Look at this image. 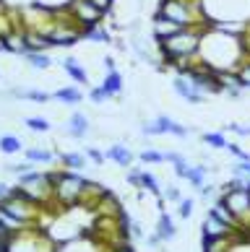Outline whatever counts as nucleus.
I'll list each match as a JSON object with an SVG mask.
<instances>
[{
	"label": "nucleus",
	"instance_id": "nucleus-1",
	"mask_svg": "<svg viewBox=\"0 0 250 252\" xmlns=\"http://www.w3.org/2000/svg\"><path fill=\"white\" fill-rule=\"evenodd\" d=\"M196 58L214 73L240 70V65L248 60V42H243L237 32H227L209 24L201 34V47Z\"/></svg>",
	"mask_w": 250,
	"mask_h": 252
},
{
	"label": "nucleus",
	"instance_id": "nucleus-2",
	"mask_svg": "<svg viewBox=\"0 0 250 252\" xmlns=\"http://www.w3.org/2000/svg\"><path fill=\"white\" fill-rule=\"evenodd\" d=\"M102 185H94L89 180H83L76 172H52V198L58 200L63 208H71V205H81L86 200L89 192H99Z\"/></svg>",
	"mask_w": 250,
	"mask_h": 252
},
{
	"label": "nucleus",
	"instance_id": "nucleus-3",
	"mask_svg": "<svg viewBox=\"0 0 250 252\" xmlns=\"http://www.w3.org/2000/svg\"><path fill=\"white\" fill-rule=\"evenodd\" d=\"M206 29V26H203ZM203 29H180L170 34L167 39H159V52L162 58L170 63V65H180V63H188L198 55V47H201V34Z\"/></svg>",
	"mask_w": 250,
	"mask_h": 252
},
{
	"label": "nucleus",
	"instance_id": "nucleus-4",
	"mask_svg": "<svg viewBox=\"0 0 250 252\" xmlns=\"http://www.w3.org/2000/svg\"><path fill=\"white\" fill-rule=\"evenodd\" d=\"M0 252H52V245L44 231L26 226L21 231H13L5 242H0Z\"/></svg>",
	"mask_w": 250,
	"mask_h": 252
},
{
	"label": "nucleus",
	"instance_id": "nucleus-5",
	"mask_svg": "<svg viewBox=\"0 0 250 252\" xmlns=\"http://www.w3.org/2000/svg\"><path fill=\"white\" fill-rule=\"evenodd\" d=\"M18 188H21L34 203H44L52 198V172H26L18 177Z\"/></svg>",
	"mask_w": 250,
	"mask_h": 252
},
{
	"label": "nucleus",
	"instance_id": "nucleus-6",
	"mask_svg": "<svg viewBox=\"0 0 250 252\" xmlns=\"http://www.w3.org/2000/svg\"><path fill=\"white\" fill-rule=\"evenodd\" d=\"M66 13L81 26L83 32L91 29V26H99L102 18L107 16V13L94 3V0H68V3H66Z\"/></svg>",
	"mask_w": 250,
	"mask_h": 252
},
{
	"label": "nucleus",
	"instance_id": "nucleus-7",
	"mask_svg": "<svg viewBox=\"0 0 250 252\" xmlns=\"http://www.w3.org/2000/svg\"><path fill=\"white\" fill-rule=\"evenodd\" d=\"M219 200L240 219V223H250V190L248 188H232L227 182L219 190Z\"/></svg>",
	"mask_w": 250,
	"mask_h": 252
},
{
	"label": "nucleus",
	"instance_id": "nucleus-8",
	"mask_svg": "<svg viewBox=\"0 0 250 252\" xmlns=\"http://www.w3.org/2000/svg\"><path fill=\"white\" fill-rule=\"evenodd\" d=\"M141 127V135H175V138H188L190 135V127L188 125H182L178 123V120H172V117H167V115H156L154 120H146V123L138 125Z\"/></svg>",
	"mask_w": 250,
	"mask_h": 252
},
{
	"label": "nucleus",
	"instance_id": "nucleus-9",
	"mask_svg": "<svg viewBox=\"0 0 250 252\" xmlns=\"http://www.w3.org/2000/svg\"><path fill=\"white\" fill-rule=\"evenodd\" d=\"M172 91L182 101H188V104H203V99H206V94H201L196 89V83L190 81V76H185V73H178L172 78Z\"/></svg>",
	"mask_w": 250,
	"mask_h": 252
},
{
	"label": "nucleus",
	"instance_id": "nucleus-10",
	"mask_svg": "<svg viewBox=\"0 0 250 252\" xmlns=\"http://www.w3.org/2000/svg\"><path fill=\"white\" fill-rule=\"evenodd\" d=\"M232 234H235V229L227 226L224 221H219L216 216H211V213L201 223V237L203 239H227V237H232Z\"/></svg>",
	"mask_w": 250,
	"mask_h": 252
},
{
	"label": "nucleus",
	"instance_id": "nucleus-11",
	"mask_svg": "<svg viewBox=\"0 0 250 252\" xmlns=\"http://www.w3.org/2000/svg\"><path fill=\"white\" fill-rule=\"evenodd\" d=\"M105 154H107V161H115L117 166H125V169L133 164V158H136L131 148L123 146V143H112V146H109Z\"/></svg>",
	"mask_w": 250,
	"mask_h": 252
},
{
	"label": "nucleus",
	"instance_id": "nucleus-12",
	"mask_svg": "<svg viewBox=\"0 0 250 252\" xmlns=\"http://www.w3.org/2000/svg\"><path fill=\"white\" fill-rule=\"evenodd\" d=\"M89 117L86 115H81V112H73L71 120H68V135L71 138H76V141H81V138H86L89 135Z\"/></svg>",
	"mask_w": 250,
	"mask_h": 252
},
{
	"label": "nucleus",
	"instance_id": "nucleus-13",
	"mask_svg": "<svg viewBox=\"0 0 250 252\" xmlns=\"http://www.w3.org/2000/svg\"><path fill=\"white\" fill-rule=\"evenodd\" d=\"M63 70H66L68 76L78 83V86H86V83H89V73H86V68H83L76 58H66V60H63Z\"/></svg>",
	"mask_w": 250,
	"mask_h": 252
},
{
	"label": "nucleus",
	"instance_id": "nucleus-14",
	"mask_svg": "<svg viewBox=\"0 0 250 252\" xmlns=\"http://www.w3.org/2000/svg\"><path fill=\"white\" fill-rule=\"evenodd\" d=\"M156 237H159L162 242H172L175 237H178V229H175V221L167 211H162L159 221H156Z\"/></svg>",
	"mask_w": 250,
	"mask_h": 252
},
{
	"label": "nucleus",
	"instance_id": "nucleus-15",
	"mask_svg": "<svg viewBox=\"0 0 250 252\" xmlns=\"http://www.w3.org/2000/svg\"><path fill=\"white\" fill-rule=\"evenodd\" d=\"M175 32H180V26L175 24V21H170L167 16H159V13L154 16V39H156V42L167 39V36L175 34Z\"/></svg>",
	"mask_w": 250,
	"mask_h": 252
},
{
	"label": "nucleus",
	"instance_id": "nucleus-16",
	"mask_svg": "<svg viewBox=\"0 0 250 252\" xmlns=\"http://www.w3.org/2000/svg\"><path fill=\"white\" fill-rule=\"evenodd\" d=\"M209 213H211V216H216L219 221H224L227 226H232V229H237V226H240V219H237L235 213L229 211V208H227V205L221 203L219 198H216V203H214V205H211V208H209Z\"/></svg>",
	"mask_w": 250,
	"mask_h": 252
},
{
	"label": "nucleus",
	"instance_id": "nucleus-17",
	"mask_svg": "<svg viewBox=\"0 0 250 252\" xmlns=\"http://www.w3.org/2000/svg\"><path fill=\"white\" fill-rule=\"evenodd\" d=\"M52 99H58L60 104L73 107V104H81L83 94H81V89H78V86H63V89H58V91L52 94Z\"/></svg>",
	"mask_w": 250,
	"mask_h": 252
},
{
	"label": "nucleus",
	"instance_id": "nucleus-18",
	"mask_svg": "<svg viewBox=\"0 0 250 252\" xmlns=\"http://www.w3.org/2000/svg\"><path fill=\"white\" fill-rule=\"evenodd\" d=\"M214 172L211 166H206V164H193L190 169H188V174H185V182H190L193 188H201V185H206V177Z\"/></svg>",
	"mask_w": 250,
	"mask_h": 252
},
{
	"label": "nucleus",
	"instance_id": "nucleus-19",
	"mask_svg": "<svg viewBox=\"0 0 250 252\" xmlns=\"http://www.w3.org/2000/svg\"><path fill=\"white\" fill-rule=\"evenodd\" d=\"M102 86L107 89V94L112 99L120 96V94H123V73H120V70H109L105 76V81H102Z\"/></svg>",
	"mask_w": 250,
	"mask_h": 252
},
{
	"label": "nucleus",
	"instance_id": "nucleus-20",
	"mask_svg": "<svg viewBox=\"0 0 250 252\" xmlns=\"http://www.w3.org/2000/svg\"><path fill=\"white\" fill-rule=\"evenodd\" d=\"M11 94L16 99H29V101H39V104H47V101L52 99V94H47V91H39V89H13Z\"/></svg>",
	"mask_w": 250,
	"mask_h": 252
},
{
	"label": "nucleus",
	"instance_id": "nucleus-21",
	"mask_svg": "<svg viewBox=\"0 0 250 252\" xmlns=\"http://www.w3.org/2000/svg\"><path fill=\"white\" fill-rule=\"evenodd\" d=\"M60 161H63V166H66V169L81 172V169H86L89 156H86V154H60Z\"/></svg>",
	"mask_w": 250,
	"mask_h": 252
},
{
	"label": "nucleus",
	"instance_id": "nucleus-22",
	"mask_svg": "<svg viewBox=\"0 0 250 252\" xmlns=\"http://www.w3.org/2000/svg\"><path fill=\"white\" fill-rule=\"evenodd\" d=\"M26 161H32V164H52L55 154L47 151V148H26Z\"/></svg>",
	"mask_w": 250,
	"mask_h": 252
},
{
	"label": "nucleus",
	"instance_id": "nucleus-23",
	"mask_svg": "<svg viewBox=\"0 0 250 252\" xmlns=\"http://www.w3.org/2000/svg\"><path fill=\"white\" fill-rule=\"evenodd\" d=\"M24 60L32 65V68H36V70H47L50 65H52V60H50V55L47 52H26L24 55Z\"/></svg>",
	"mask_w": 250,
	"mask_h": 252
},
{
	"label": "nucleus",
	"instance_id": "nucleus-24",
	"mask_svg": "<svg viewBox=\"0 0 250 252\" xmlns=\"http://www.w3.org/2000/svg\"><path fill=\"white\" fill-rule=\"evenodd\" d=\"M138 188H143L146 192L156 195V198H162V188H159V180L151 174V172H141V182H138Z\"/></svg>",
	"mask_w": 250,
	"mask_h": 252
},
{
	"label": "nucleus",
	"instance_id": "nucleus-25",
	"mask_svg": "<svg viewBox=\"0 0 250 252\" xmlns=\"http://www.w3.org/2000/svg\"><path fill=\"white\" fill-rule=\"evenodd\" d=\"M0 151L3 154H18L21 151V141H18L16 135H0Z\"/></svg>",
	"mask_w": 250,
	"mask_h": 252
},
{
	"label": "nucleus",
	"instance_id": "nucleus-26",
	"mask_svg": "<svg viewBox=\"0 0 250 252\" xmlns=\"http://www.w3.org/2000/svg\"><path fill=\"white\" fill-rule=\"evenodd\" d=\"M83 36H86V39H94V42H99V44H107V42H109V32H107L102 24L86 29V32H83Z\"/></svg>",
	"mask_w": 250,
	"mask_h": 252
},
{
	"label": "nucleus",
	"instance_id": "nucleus-27",
	"mask_svg": "<svg viewBox=\"0 0 250 252\" xmlns=\"http://www.w3.org/2000/svg\"><path fill=\"white\" fill-rule=\"evenodd\" d=\"M201 141L206 146H211V148H224V151H227V143H229L224 138V133H203Z\"/></svg>",
	"mask_w": 250,
	"mask_h": 252
},
{
	"label": "nucleus",
	"instance_id": "nucleus-28",
	"mask_svg": "<svg viewBox=\"0 0 250 252\" xmlns=\"http://www.w3.org/2000/svg\"><path fill=\"white\" fill-rule=\"evenodd\" d=\"M138 158H141L143 164H162V161H167V154L164 151H154V148H146V151L138 154Z\"/></svg>",
	"mask_w": 250,
	"mask_h": 252
},
{
	"label": "nucleus",
	"instance_id": "nucleus-29",
	"mask_svg": "<svg viewBox=\"0 0 250 252\" xmlns=\"http://www.w3.org/2000/svg\"><path fill=\"white\" fill-rule=\"evenodd\" d=\"M26 127H29L32 133H47L50 123L44 117H26Z\"/></svg>",
	"mask_w": 250,
	"mask_h": 252
},
{
	"label": "nucleus",
	"instance_id": "nucleus-30",
	"mask_svg": "<svg viewBox=\"0 0 250 252\" xmlns=\"http://www.w3.org/2000/svg\"><path fill=\"white\" fill-rule=\"evenodd\" d=\"M89 99L94 101V104H105V101H107V99H112V96H109V94H107V89L99 83V86H94V89L89 91Z\"/></svg>",
	"mask_w": 250,
	"mask_h": 252
},
{
	"label": "nucleus",
	"instance_id": "nucleus-31",
	"mask_svg": "<svg viewBox=\"0 0 250 252\" xmlns=\"http://www.w3.org/2000/svg\"><path fill=\"white\" fill-rule=\"evenodd\" d=\"M190 213H193V198H180L178 200V216L190 219Z\"/></svg>",
	"mask_w": 250,
	"mask_h": 252
},
{
	"label": "nucleus",
	"instance_id": "nucleus-32",
	"mask_svg": "<svg viewBox=\"0 0 250 252\" xmlns=\"http://www.w3.org/2000/svg\"><path fill=\"white\" fill-rule=\"evenodd\" d=\"M227 151L232 154V156L237 158V161H250V154H248L240 143H227Z\"/></svg>",
	"mask_w": 250,
	"mask_h": 252
},
{
	"label": "nucleus",
	"instance_id": "nucleus-33",
	"mask_svg": "<svg viewBox=\"0 0 250 252\" xmlns=\"http://www.w3.org/2000/svg\"><path fill=\"white\" fill-rule=\"evenodd\" d=\"M86 156H89V161H94L97 166H102V164L107 161V154H102L99 148H94V146H89V148H86Z\"/></svg>",
	"mask_w": 250,
	"mask_h": 252
},
{
	"label": "nucleus",
	"instance_id": "nucleus-34",
	"mask_svg": "<svg viewBox=\"0 0 250 252\" xmlns=\"http://www.w3.org/2000/svg\"><path fill=\"white\" fill-rule=\"evenodd\" d=\"M232 177H243V180H250V161H237L232 166Z\"/></svg>",
	"mask_w": 250,
	"mask_h": 252
},
{
	"label": "nucleus",
	"instance_id": "nucleus-35",
	"mask_svg": "<svg viewBox=\"0 0 250 252\" xmlns=\"http://www.w3.org/2000/svg\"><path fill=\"white\" fill-rule=\"evenodd\" d=\"M227 130H229V133H235V135H240V138L250 135V125H243V123H229Z\"/></svg>",
	"mask_w": 250,
	"mask_h": 252
},
{
	"label": "nucleus",
	"instance_id": "nucleus-36",
	"mask_svg": "<svg viewBox=\"0 0 250 252\" xmlns=\"http://www.w3.org/2000/svg\"><path fill=\"white\" fill-rule=\"evenodd\" d=\"M237 76L243 78V86H245V91H250V63H248V60H245L243 65H240Z\"/></svg>",
	"mask_w": 250,
	"mask_h": 252
},
{
	"label": "nucleus",
	"instance_id": "nucleus-37",
	"mask_svg": "<svg viewBox=\"0 0 250 252\" xmlns=\"http://www.w3.org/2000/svg\"><path fill=\"white\" fill-rule=\"evenodd\" d=\"M162 198L164 200H180L182 195H180V190L175 188V185H167V188H162Z\"/></svg>",
	"mask_w": 250,
	"mask_h": 252
},
{
	"label": "nucleus",
	"instance_id": "nucleus-38",
	"mask_svg": "<svg viewBox=\"0 0 250 252\" xmlns=\"http://www.w3.org/2000/svg\"><path fill=\"white\" fill-rule=\"evenodd\" d=\"M34 169V164L32 161H24V164H13V166H8V172H13V174H26V172H32Z\"/></svg>",
	"mask_w": 250,
	"mask_h": 252
},
{
	"label": "nucleus",
	"instance_id": "nucleus-39",
	"mask_svg": "<svg viewBox=\"0 0 250 252\" xmlns=\"http://www.w3.org/2000/svg\"><path fill=\"white\" fill-rule=\"evenodd\" d=\"M214 190H216V188H214V185H209V182L201 185V188H196V192L201 195V198H209V195H214Z\"/></svg>",
	"mask_w": 250,
	"mask_h": 252
},
{
	"label": "nucleus",
	"instance_id": "nucleus-40",
	"mask_svg": "<svg viewBox=\"0 0 250 252\" xmlns=\"http://www.w3.org/2000/svg\"><path fill=\"white\" fill-rule=\"evenodd\" d=\"M94 3H97L105 13H109V11H112V3H115V0H94Z\"/></svg>",
	"mask_w": 250,
	"mask_h": 252
},
{
	"label": "nucleus",
	"instance_id": "nucleus-41",
	"mask_svg": "<svg viewBox=\"0 0 250 252\" xmlns=\"http://www.w3.org/2000/svg\"><path fill=\"white\" fill-rule=\"evenodd\" d=\"M109 252H136V250H133L131 245H125V242H120V245H115Z\"/></svg>",
	"mask_w": 250,
	"mask_h": 252
},
{
	"label": "nucleus",
	"instance_id": "nucleus-42",
	"mask_svg": "<svg viewBox=\"0 0 250 252\" xmlns=\"http://www.w3.org/2000/svg\"><path fill=\"white\" fill-rule=\"evenodd\" d=\"M128 182H131V185H138V182H141V169H133L131 174H128Z\"/></svg>",
	"mask_w": 250,
	"mask_h": 252
},
{
	"label": "nucleus",
	"instance_id": "nucleus-43",
	"mask_svg": "<svg viewBox=\"0 0 250 252\" xmlns=\"http://www.w3.org/2000/svg\"><path fill=\"white\" fill-rule=\"evenodd\" d=\"M11 192H13V188H8L5 182H0V200H5V198H8V195H11Z\"/></svg>",
	"mask_w": 250,
	"mask_h": 252
},
{
	"label": "nucleus",
	"instance_id": "nucleus-44",
	"mask_svg": "<svg viewBox=\"0 0 250 252\" xmlns=\"http://www.w3.org/2000/svg\"><path fill=\"white\" fill-rule=\"evenodd\" d=\"M102 63H105V70H107V73H109V70H117V68H115V60H112V58H105Z\"/></svg>",
	"mask_w": 250,
	"mask_h": 252
},
{
	"label": "nucleus",
	"instance_id": "nucleus-45",
	"mask_svg": "<svg viewBox=\"0 0 250 252\" xmlns=\"http://www.w3.org/2000/svg\"><path fill=\"white\" fill-rule=\"evenodd\" d=\"M159 242H162L159 237H149V245H151V247H156V245H159Z\"/></svg>",
	"mask_w": 250,
	"mask_h": 252
},
{
	"label": "nucleus",
	"instance_id": "nucleus-46",
	"mask_svg": "<svg viewBox=\"0 0 250 252\" xmlns=\"http://www.w3.org/2000/svg\"><path fill=\"white\" fill-rule=\"evenodd\" d=\"M248 63H250V50H248Z\"/></svg>",
	"mask_w": 250,
	"mask_h": 252
},
{
	"label": "nucleus",
	"instance_id": "nucleus-47",
	"mask_svg": "<svg viewBox=\"0 0 250 252\" xmlns=\"http://www.w3.org/2000/svg\"><path fill=\"white\" fill-rule=\"evenodd\" d=\"M248 190H250V180H248Z\"/></svg>",
	"mask_w": 250,
	"mask_h": 252
}]
</instances>
